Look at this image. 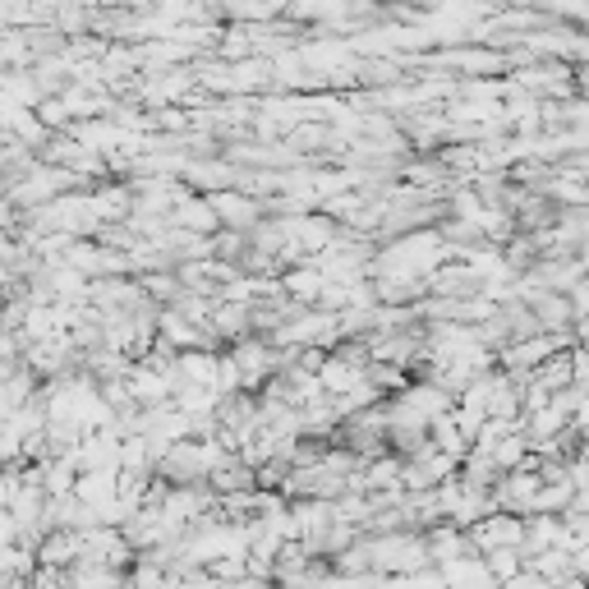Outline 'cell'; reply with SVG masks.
<instances>
[{"instance_id": "obj_1", "label": "cell", "mask_w": 589, "mask_h": 589, "mask_svg": "<svg viewBox=\"0 0 589 589\" xmlns=\"http://www.w3.org/2000/svg\"><path fill=\"white\" fill-rule=\"evenodd\" d=\"M75 543H79V558L75 562H101V567H116L125 571L134 562V548L125 543L120 526H88V530H75Z\"/></svg>"}, {"instance_id": "obj_2", "label": "cell", "mask_w": 589, "mask_h": 589, "mask_svg": "<svg viewBox=\"0 0 589 589\" xmlns=\"http://www.w3.org/2000/svg\"><path fill=\"white\" fill-rule=\"evenodd\" d=\"M521 534H526V516H516V511H489V516H479V521L465 530L474 552L521 548Z\"/></svg>"}, {"instance_id": "obj_3", "label": "cell", "mask_w": 589, "mask_h": 589, "mask_svg": "<svg viewBox=\"0 0 589 589\" xmlns=\"http://www.w3.org/2000/svg\"><path fill=\"white\" fill-rule=\"evenodd\" d=\"M203 198L213 207L217 226H226V230H249L263 222V198H254L245 189H207Z\"/></svg>"}, {"instance_id": "obj_4", "label": "cell", "mask_w": 589, "mask_h": 589, "mask_svg": "<svg viewBox=\"0 0 589 589\" xmlns=\"http://www.w3.org/2000/svg\"><path fill=\"white\" fill-rule=\"evenodd\" d=\"M438 576L446 589H498V580L483 567V552H461L452 562H438Z\"/></svg>"}, {"instance_id": "obj_5", "label": "cell", "mask_w": 589, "mask_h": 589, "mask_svg": "<svg viewBox=\"0 0 589 589\" xmlns=\"http://www.w3.org/2000/svg\"><path fill=\"white\" fill-rule=\"evenodd\" d=\"M276 282H282V295H291L295 304H308V308H314V300H318V291H323L327 276L318 272V263H314V258H304V263L286 267L282 276H276Z\"/></svg>"}, {"instance_id": "obj_6", "label": "cell", "mask_w": 589, "mask_h": 589, "mask_svg": "<svg viewBox=\"0 0 589 589\" xmlns=\"http://www.w3.org/2000/svg\"><path fill=\"white\" fill-rule=\"evenodd\" d=\"M314 377H318V387L327 392V396H345V392H351V387H360L364 383V369L360 364H345L341 355H323V364L314 369Z\"/></svg>"}, {"instance_id": "obj_7", "label": "cell", "mask_w": 589, "mask_h": 589, "mask_svg": "<svg viewBox=\"0 0 589 589\" xmlns=\"http://www.w3.org/2000/svg\"><path fill=\"white\" fill-rule=\"evenodd\" d=\"M65 585L69 589H120L125 585V571L101 567V562H69L65 567Z\"/></svg>"}, {"instance_id": "obj_8", "label": "cell", "mask_w": 589, "mask_h": 589, "mask_svg": "<svg viewBox=\"0 0 589 589\" xmlns=\"http://www.w3.org/2000/svg\"><path fill=\"white\" fill-rule=\"evenodd\" d=\"M75 498L92 511H101L107 502H116V474L111 470H84L75 474Z\"/></svg>"}, {"instance_id": "obj_9", "label": "cell", "mask_w": 589, "mask_h": 589, "mask_svg": "<svg viewBox=\"0 0 589 589\" xmlns=\"http://www.w3.org/2000/svg\"><path fill=\"white\" fill-rule=\"evenodd\" d=\"M32 552H38V567H69V562H75L79 558V543H75V530H47L42 539H38V548H32Z\"/></svg>"}, {"instance_id": "obj_10", "label": "cell", "mask_w": 589, "mask_h": 589, "mask_svg": "<svg viewBox=\"0 0 589 589\" xmlns=\"http://www.w3.org/2000/svg\"><path fill=\"white\" fill-rule=\"evenodd\" d=\"M483 567H489V576L502 585L526 567V558H521V548H493V552H483Z\"/></svg>"}, {"instance_id": "obj_11", "label": "cell", "mask_w": 589, "mask_h": 589, "mask_svg": "<svg viewBox=\"0 0 589 589\" xmlns=\"http://www.w3.org/2000/svg\"><path fill=\"white\" fill-rule=\"evenodd\" d=\"M32 111H38V120H42V125H47L51 134H65L69 125H75V116L65 111V101H60V97H42V101H38V107H32Z\"/></svg>"}, {"instance_id": "obj_12", "label": "cell", "mask_w": 589, "mask_h": 589, "mask_svg": "<svg viewBox=\"0 0 589 589\" xmlns=\"http://www.w3.org/2000/svg\"><path fill=\"white\" fill-rule=\"evenodd\" d=\"M203 571L213 576V580H222V585H235V580H245V576H249L245 558H217V562H207Z\"/></svg>"}, {"instance_id": "obj_13", "label": "cell", "mask_w": 589, "mask_h": 589, "mask_svg": "<svg viewBox=\"0 0 589 589\" xmlns=\"http://www.w3.org/2000/svg\"><path fill=\"white\" fill-rule=\"evenodd\" d=\"M498 589H502V585H498Z\"/></svg>"}]
</instances>
